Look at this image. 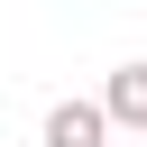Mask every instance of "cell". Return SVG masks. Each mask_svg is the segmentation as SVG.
Returning <instances> with one entry per match:
<instances>
[{"instance_id":"obj_2","label":"cell","mask_w":147,"mask_h":147,"mask_svg":"<svg viewBox=\"0 0 147 147\" xmlns=\"http://www.w3.org/2000/svg\"><path fill=\"white\" fill-rule=\"evenodd\" d=\"M101 110H110V129H147V55L101 83Z\"/></svg>"},{"instance_id":"obj_1","label":"cell","mask_w":147,"mask_h":147,"mask_svg":"<svg viewBox=\"0 0 147 147\" xmlns=\"http://www.w3.org/2000/svg\"><path fill=\"white\" fill-rule=\"evenodd\" d=\"M46 147H110V110L101 101H55L46 110Z\"/></svg>"}]
</instances>
